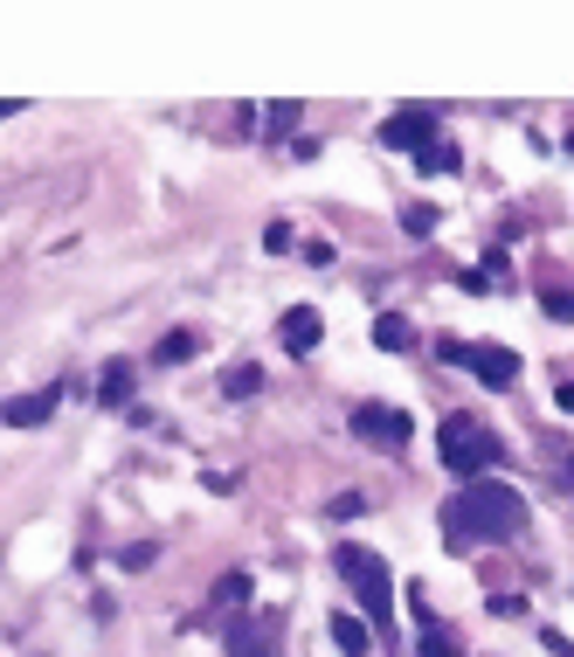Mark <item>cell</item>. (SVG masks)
I'll use <instances>...</instances> for the list:
<instances>
[{
  "mask_svg": "<svg viewBox=\"0 0 574 657\" xmlns=\"http://www.w3.org/2000/svg\"><path fill=\"white\" fill-rule=\"evenodd\" d=\"M519 519H527V498L499 478H471L457 491V506L443 512L450 540H506V533H519Z\"/></svg>",
  "mask_w": 574,
  "mask_h": 657,
  "instance_id": "cell-1",
  "label": "cell"
},
{
  "mask_svg": "<svg viewBox=\"0 0 574 657\" xmlns=\"http://www.w3.org/2000/svg\"><path fill=\"white\" fill-rule=\"evenodd\" d=\"M436 451H443V464H450L464 485H471L478 470H491V464L506 457V443L491 436L478 415H450V423H443V436H436Z\"/></svg>",
  "mask_w": 574,
  "mask_h": 657,
  "instance_id": "cell-2",
  "label": "cell"
},
{
  "mask_svg": "<svg viewBox=\"0 0 574 657\" xmlns=\"http://www.w3.org/2000/svg\"><path fill=\"white\" fill-rule=\"evenodd\" d=\"M339 574L353 582L360 610H368V629H374V623L387 629V616H395V582H387V561L368 554V547H339Z\"/></svg>",
  "mask_w": 574,
  "mask_h": 657,
  "instance_id": "cell-3",
  "label": "cell"
},
{
  "mask_svg": "<svg viewBox=\"0 0 574 657\" xmlns=\"http://www.w3.org/2000/svg\"><path fill=\"white\" fill-rule=\"evenodd\" d=\"M443 360L471 367L485 388H519V353H512V347H491V339H471V347H464V339H450V347H443Z\"/></svg>",
  "mask_w": 574,
  "mask_h": 657,
  "instance_id": "cell-4",
  "label": "cell"
},
{
  "mask_svg": "<svg viewBox=\"0 0 574 657\" xmlns=\"http://www.w3.org/2000/svg\"><path fill=\"white\" fill-rule=\"evenodd\" d=\"M381 146L415 152V160H423V152L436 146V104H408V112H395V118L381 125Z\"/></svg>",
  "mask_w": 574,
  "mask_h": 657,
  "instance_id": "cell-5",
  "label": "cell"
},
{
  "mask_svg": "<svg viewBox=\"0 0 574 657\" xmlns=\"http://www.w3.org/2000/svg\"><path fill=\"white\" fill-rule=\"evenodd\" d=\"M353 436H374V443H408L415 423L408 409H387V402H353Z\"/></svg>",
  "mask_w": 574,
  "mask_h": 657,
  "instance_id": "cell-6",
  "label": "cell"
},
{
  "mask_svg": "<svg viewBox=\"0 0 574 657\" xmlns=\"http://www.w3.org/2000/svg\"><path fill=\"white\" fill-rule=\"evenodd\" d=\"M277 650V616H243L228 629V657H270Z\"/></svg>",
  "mask_w": 574,
  "mask_h": 657,
  "instance_id": "cell-7",
  "label": "cell"
},
{
  "mask_svg": "<svg viewBox=\"0 0 574 657\" xmlns=\"http://www.w3.org/2000/svg\"><path fill=\"white\" fill-rule=\"evenodd\" d=\"M56 402H63V388H42V394H21V402H8L0 409V423H14V430H42L49 415H56Z\"/></svg>",
  "mask_w": 574,
  "mask_h": 657,
  "instance_id": "cell-8",
  "label": "cell"
},
{
  "mask_svg": "<svg viewBox=\"0 0 574 657\" xmlns=\"http://www.w3.org/2000/svg\"><path fill=\"white\" fill-rule=\"evenodd\" d=\"M319 339H326V319H319V311H311V305L284 311V347H291V353H311V347H319Z\"/></svg>",
  "mask_w": 574,
  "mask_h": 657,
  "instance_id": "cell-9",
  "label": "cell"
},
{
  "mask_svg": "<svg viewBox=\"0 0 574 657\" xmlns=\"http://www.w3.org/2000/svg\"><path fill=\"white\" fill-rule=\"evenodd\" d=\"M332 644L347 650V657H368V650H374V629L360 623V616H347V610H339V616H332Z\"/></svg>",
  "mask_w": 574,
  "mask_h": 657,
  "instance_id": "cell-10",
  "label": "cell"
},
{
  "mask_svg": "<svg viewBox=\"0 0 574 657\" xmlns=\"http://www.w3.org/2000/svg\"><path fill=\"white\" fill-rule=\"evenodd\" d=\"M256 388H264V367H228V374H222V394H228V402H243V394H256Z\"/></svg>",
  "mask_w": 574,
  "mask_h": 657,
  "instance_id": "cell-11",
  "label": "cell"
},
{
  "mask_svg": "<svg viewBox=\"0 0 574 657\" xmlns=\"http://www.w3.org/2000/svg\"><path fill=\"white\" fill-rule=\"evenodd\" d=\"M408 339H415V332H408V319H395V311H387V319H374V347H381V353H402Z\"/></svg>",
  "mask_w": 574,
  "mask_h": 657,
  "instance_id": "cell-12",
  "label": "cell"
},
{
  "mask_svg": "<svg viewBox=\"0 0 574 657\" xmlns=\"http://www.w3.org/2000/svg\"><path fill=\"white\" fill-rule=\"evenodd\" d=\"M152 360H160V367H173V360H194V332H167L160 347H152Z\"/></svg>",
  "mask_w": 574,
  "mask_h": 657,
  "instance_id": "cell-13",
  "label": "cell"
},
{
  "mask_svg": "<svg viewBox=\"0 0 574 657\" xmlns=\"http://www.w3.org/2000/svg\"><path fill=\"white\" fill-rule=\"evenodd\" d=\"M125 388H132V367H125V360H111V367H104V402H125Z\"/></svg>",
  "mask_w": 574,
  "mask_h": 657,
  "instance_id": "cell-14",
  "label": "cell"
},
{
  "mask_svg": "<svg viewBox=\"0 0 574 657\" xmlns=\"http://www.w3.org/2000/svg\"><path fill=\"white\" fill-rule=\"evenodd\" d=\"M436 215H443V208H436V201H415V208H408V215H402V229H408V235H429V229H436Z\"/></svg>",
  "mask_w": 574,
  "mask_h": 657,
  "instance_id": "cell-15",
  "label": "cell"
},
{
  "mask_svg": "<svg viewBox=\"0 0 574 657\" xmlns=\"http://www.w3.org/2000/svg\"><path fill=\"white\" fill-rule=\"evenodd\" d=\"M264 131H270V139H284V131H298V104H270Z\"/></svg>",
  "mask_w": 574,
  "mask_h": 657,
  "instance_id": "cell-16",
  "label": "cell"
},
{
  "mask_svg": "<svg viewBox=\"0 0 574 657\" xmlns=\"http://www.w3.org/2000/svg\"><path fill=\"white\" fill-rule=\"evenodd\" d=\"M249 602V574H222V582H215V610H228V602Z\"/></svg>",
  "mask_w": 574,
  "mask_h": 657,
  "instance_id": "cell-17",
  "label": "cell"
},
{
  "mask_svg": "<svg viewBox=\"0 0 574 657\" xmlns=\"http://www.w3.org/2000/svg\"><path fill=\"white\" fill-rule=\"evenodd\" d=\"M423 167H429V173H450V167H457V152H450V146H443V139H436V146L423 152Z\"/></svg>",
  "mask_w": 574,
  "mask_h": 657,
  "instance_id": "cell-18",
  "label": "cell"
},
{
  "mask_svg": "<svg viewBox=\"0 0 574 657\" xmlns=\"http://www.w3.org/2000/svg\"><path fill=\"white\" fill-rule=\"evenodd\" d=\"M546 311H554V319H574V292H546Z\"/></svg>",
  "mask_w": 574,
  "mask_h": 657,
  "instance_id": "cell-19",
  "label": "cell"
},
{
  "mask_svg": "<svg viewBox=\"0 0 574 657\" xmlns=\"http://www.w3.org/2000/svg\"><path fill=\"white\" fill-rule=\"evenodd\" d=\"M561 409H574V381H567V388H561Z\"/></svg>",
  "mask_w": 574,
  "mask_h": 657,
  "instance_id": "cell-20",
  "label": "cell"
},
{
  "mask_svg": "<svg viewBox=\"0 0 574 657\" xmlns=\"http://www.w3.org/2000/svg\"><path fill=\"white\" fill-rule=\"evenodd\" d=\"M0 118H14V97H0Z\"/></svg>",
  "mask_w": 574,
  "mask_h": 657,
  "instance_id": "cell-21",
  "label": "cell"
},
{
  "mask_svg": "<svg viewBox=\"0 0 574 657\" xmlns=\"http://www.w3.org/2000/svg\"><path fill=\"white\" fill-rule=\"evenodd\" d=\"M567 152H574V139H567Z\"/></svg>",
  "mask_w": 574,
  "mask_h": 657,
  "instance_id": "cell-22",
  "label": "cell"
}]
</instances>
